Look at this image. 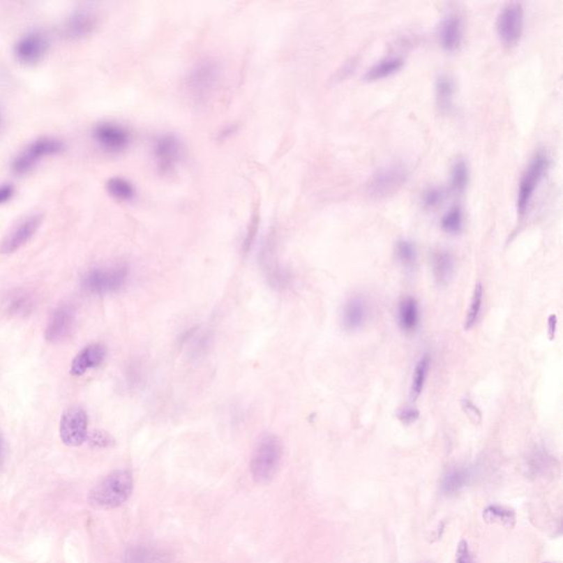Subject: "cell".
<instances>
[{"instance_id": "42", "label": "cell", "mask_w": 563, "mask_h": 563, "mask_svg": "<svg viewBox=\"0 0 563 563\" xmlns=\"http://www.w3.org/2000/svg\"><path fill=\"white\" fill-rule=\"evenodd\" d=\"M6 457H7V446H6L5 437L0 431V470L5 465Z\"/></svg>"}, {"instance_id": "26", "label": "cell", "mask_w": 563, "mask_h": 563, "mask_svg": "<svg viewBox=\"0 0 563 563\" xmlns=\"http://www.w3.org/2000/svg\"><path fill=\"white\" fill-rule=\"evenodd\" d=\"M6 306L9 314L16 317H26L33 309V299L26 292L16 291L8 296Z\"/></svg>"}, {"instance_id": "13", "label": "cell", "mask_w": 563, "mask_h": 563, "mask_svg": "<svg viewBox=\"0 0 563 563\" xmlns=\"http://www.w3.org/2000/svg\"><path fill=\"white\" fill-rule=\"evenodd\" d=\"M49 49L47 36L40 31H30L24 34L13 47L17 60L22 64H34L45 57Z\"/></svg>"}, {"instance_id": "1", "label": "cell", "mask_w": 563, "mask_h": 563, "mask_svg": "<svg viewBox=\"0 0 563 563\" xmlns=\"http://www.w3.org/2000/svg\"><path fill=\"white\" fill-rule=\"evenodd\" d=\"M283 453V444L276 435H265L260 439L250 461L253 480L261 484L270 482L278 472Z\"/></svg>"}, {"instance_id": "29", "label": "cell", "mask_w": 563, "mask_h": 563, "mask_svg": "<svg viewBox=\"0 0 563 563\" xmlns=\"http://www.w3.org/2000/svg\"><path fill=\"white\" fill-rule=\"evenodd\" d=\"M550 456L543 448H536L527 459V467L532 475L543 474L551 467Z\"/></svg>"}, {"instance_id": "16", "label": "cell", "mask_w": 563, "mask_h": 563, "mask_svg": "<svg viewBox=\"0 0 563 563\" xmlns=\"http://www.w3.org/2000/svg\"><path fill=\"white\" fill-rule=\"evenodd\" d=\"M463 20L459 13L446 15L438 28L439 45L446 52H454L459 49L463 40Z\"/></svg>"}, {"instance_id": "23", "label": "cell", "mask_w": 563, "mask_h": 563, "mask_svg": "<svg viewBox=\"0 0 563 563\" xmlns=\"http://www.w3.org/2000/svg\"><path fill=\"white\" fill-rule=\"evenodd\" d=\"M106 190L112 197L119 202H123V203L133 202L137 197V190H135V185L125 177H110L107 181Z\"/></svg>"}, {"instance_id": "40", "label": "cell", "mask_w": 563, "mask_h": 563, "mask_svg": "<svg viewBox=\"0 0 563 563\" xmlns=\"http://www.w3.org/2000/svg\"><path fill=\"white\" fill-rule=\"evenodd\" d=\"M15 195V186L10 183H3L0 185V205L8 203Z\"/></svg>"}, {"instance_id": "5", "label": "cell", "mask_w": 563, "mask_h": 563, "mask_svg": "<svg viewBox=\"0 0 563 563\" xmlns=\"http://www.w3.org/2000/svg\"><path fill=\"white\" fill-rule=\"evenodd\" d=\"M129 268L126 264H114L93 268L82 278V286L87 293L107 295L119 291L127 283Z\"/></svg>"}, {"instance_id": "39", "label": "cell", "mask_w": 563, "mask_h": 563, "mask_svg": "<svg viewBox=\"0 0 563 563\" xmlns=\"http://www.w3.org/2000/svg\"><path fill=\"white\" fill-rule=\"evenodd\" d=\"M462 407H463V410H465L467 417L472 419L474 423L481 421L480 410H478V407H475V405L472 402H470L469 400H463V403H462Z\"/></svg>"}, {"instance_id": "28", "label": "cell", "mask_w": 563, "mask_h": 563, "mask_svg": "<svg viewBox=\"0 0 563 563\" xmlns=\"http://www.w3.org/2000/svg\"><path fill=\"white\" fill-rule=\"evenodd\" d=\"M470 171L467 167V162L463 158H459L452 164L451 172H450V185L451 190L456 193L465 192L469 183Z\"/></svg>"}, {"instance_id": "15", "label": "cell", "mask_w": 563, "mask_h": 563, "mask_svg": "<svg viewBox=\"0 0 563 563\" xmlns=\"http://www.w3.org/2000/svg\"><path fill=\"white\" fill-rule=\"evenodd\" d=\"M98 22L96 11L91 7H80L70 13L65 21L64 32L70 39H82L95 30Z\"/></svg>"}, {"instance_id": "12", "label": "cell", "mask_w": 563, "mask_h": 563, "mask_svg": "<svg viewBox=\"0 0 563 563\" xmlns=\"http://www.w3.org/2000/svg\"><path fill=\"white\" fill-rule=\"evenodd\" d=\"M93 138L103 150L110 153H120L131 142L129 130L117 122L112 121L97 123L93 129Z\"/></svg>"}, {"instance_id": "20", "label": "cell", "mask_w": 563, "mask_h": 563, "mask_svg": "<svg viewBox=\"0 0 563 563\" xmlns=\"http://www.w3.org/2000/svg\"><path fill=\"white\" fill-rule=\"evenodd\" d=\"M403 65H404L403 57H397V55L384 57L374 63L366 70L364 80L368 82H374L389 77L393 74L397 73L403 68Z\"/></svg>"}, {"instance_id": "44", "label": "cell", "mask_w": 563, "mask_h": 563, "mask_svg": "<svg viewBox=\"0 0 563 563\" xmlns=\"http://www.w3.org/2000/svg\"><path fill=\"white\" fill-rule=\"evenodd\" d=\"M543 563H551V562H543Z\"/></svg>"}, {"instance_id": "19", "label": "cell", "mask_w": 563, "mask_h": 563, "mask_svg": "<svg viewBox=\"0 0 563 563\" xmlns=\"http://www.w3.org/2000/svg\"><path fill=\"white\" fill-rule=\"evenodd\" d=\"M471 479L472 472L469 467H451L442 476L440 488L444 495H454L461 492L471 482Z\"/></svg>"}, {"instance_id": "34", "label": "cell", "mask_w": 563, "mask_h": 563, "mask_svg": "<svg viewBox=\"0 0 563 563\" xmlns=\"http://www.w3.org/2000/svg\"><path fill=\"white\" fill-rule=\"evenodd\" d=\"M444 190L442 187H429L423 195V203L426 208H435L444 202Z\"/></svg>"}, {"instance_id": "8", "label": "cell", "mask_w": 563, "mask_h": 563, "mask_svg": "<svg viewBox=\"0 0 563 563\" xmlns=\"http://www.w3.org/2000/svg\"><path fill=\"white\" fill-rule=\"evenodd\" d=\"M524 6L518 1L506 3L496 19V32L502 43L514 47L522 39L524 32Z\"/></svg>"}, {"instance_id": "24", "label": "cell", "mask_w": 563, "mask_h": 563, "mask_svg": "<svg viewBox=\"0 0 563 563\" xmlns=\"http://www.w3.org/2000/svg\"><path fill=\"white\" fill-rule=\"evenodd\" d=\"M454 81L448 74H440L436 80L437 106L442 112H450L453 102Z\"/></svg>"}, {"instance_id": "30", "label": "cell", "mask_w": 563, "mask_h": 563, "mask_svg": "<svg viewBox=\"0 0 563 563\" xmlns=\"http://www.w3.org/2000/svg\"><path fill=\"white\" fill-rule=\"evenodd\" d=\"M442 230L446 234H458L463 228V211L460 206H453L444 213L442 219Z\"/></svg>"}, {"instance_id": "11", "label": "cell", "mask_w": 563, "mask_h": 563, "mask_svg": "<svg viewBox=\"0 0 563 563\" xmlns=\"http://www.w3.org/2000/svg\"><path fill=\"white\" fill-rule=\"evenodd\" d=\"M153 158L162 174H169L177 167L183 156L182 142L177 135L163 133L153 142Z\"/></svg>"}, {"instance_id": "25", "label": "cell", "mask_w": 563, "mask_h": 563, "mask_svg": "<svg viewBox=\"0 0 563 563\" xmlns=\"http://www.w3.org/2000/svg\"><path fill=\"white\" fill-rule=\"evenodd\" d=\"M483 519L488 524H497L513 528L516 524V513L509 507L490 505L483 511Z\"/></svg>"}, {"instance_id": "9", "label": "cell", "mask_w": 563, "mask_h": 563, "mask_svg": "<svg viewBox=\"0 0 563 563\" xmlns=\"http://www.w3.org/2000/svg\"><path fill=\"white\" fill-rule=\"evenodd\" d=\"M42 221L43 215L39 213H30L20 219L0 241V253L11 255L24 247L37 234Z\"/></svg>"}, {"instance_id": "22", "label": "cell", "mask_w": 563, "mask_h": 563, "mask_svg": "<svg viewBox=\"0 0 563 563\" xmlns=\"http://www.w3.org/2000/svg\"><path fill=\"white\" fill-rule=\"evenodd\" d=\"M421 322V309L414 297H405L398 306V324L406 333H413Z\"/></svg>"}, {"instance_id": "4", "label": "cell", "mask_w": 563, "mask_h": 563, "mask_svg": "<svg viewBox=\"0 0 563 563\" xmlns=\"http://www.w3.org/2000/svg\"><path fill=\"white\" fill-rule=\"evenodd\" d=\"M550 165V158L547 152L540 150L530 158V163L523 173L517 190L516 208L519 216H524L535 196L536 190L543 181Z\"/></svg>"}, {"instance_id": "14", "label": "cell", "mask_w": 563, "mask_h": 563, "mask_svg": "<svg viewBox=\"0 0 563 563\" xmlns=\"http://www.w3.org/2000/svg\"><path fill=\"white\" fill-rule=\"evenodd\" d=\"M75 320V308L72 305L63 304L57 307L47 322L45 339L52 343L64 340L72 333Z\"/></svg>"}, {"instance_id": "38", "label": "cell", "mask_w": 563, "mask_h": 563, "mask_svg": "<svg viewBox=\"0 0 563 563\" xmlns=\"http://www.w3.org/2000/svg\"><path fill=\"white\" fill-rule=\"evenodd\" d=\"M419 418V412L416 408H404L398 413V419L405 425H412Z\"/></svg>"}, {"instance_id": "17", "label": "cell", "mask_w": 563, "mask_h": 563, "mask_svg": "<svg viewBox=\"0 0 563 563\" xmlns=\"http://www.w3.org/2000/svg\"><path fill=\"white\" fill-rule=\"evenodd\" d=\"M370 309L368 301L363 296L354 295L343 305L341 313L343 327L348 331H356L363 328L369 320Z\"/></svg>"}, {"instance_id": "31", "label": "cell", "mask_w": 563, "mask_h": 563, "mask_svg": "<svg viewBox=\"0 0 563 563\" xmlns=\"http://www.w3.org/2000/svg\"><path fill=\"white\" fill-rule=\"evenodd\" d=\"M483 304V286L482 284L478 283L475 285L474 291H473L472 299H471L470 308L467 312V317H465V329L469 330L476 324L479 317H480L481 309H482Z\"/></svg>"}, {"instance_id": "7", "label": "cell", "mask_w": 563, "mask_h": 563, "mask_svg": "<svg viewBox=\"0 0 563 563\" xmlns=\"http://www.w3.org/2000/svg\"><path fill=\"white\" fill-rule=\"evenodd\" d=\"M64 149V143L53 137H42L29 143L13 158L11 169L18 175L28 174L29 172L41 161L42 158L60 153Z\"/></svg>"}, {"instance_id": "18", "label": "cell", "mask_w": 563, "mask_h": 563, "mask_svg": "<svg viewBox=\"0 0 563 563\" xmlns=\"http://www.w3.org/2000/svg\"><path fill=\"white\" fill-rule=\"evenodd\" d=\"M107 356V349L100 343H93L82 349L74 358L70 366V374L74 377H82L89 370L98 368L104 362Z\"/></svg>"}, {"instance_id": "43", "label": "cell", "mask_w": 563, "mask_h": 563, "mask_svg": "<svg viewBox=\"0 0 563 563\" xmlns=\"http://www.w3.org/2000/svg\"><path fill=\"white\" fill-rule=\"evenodd\" d=\"M1 125H3V114L0 112V127H1Z\"/></svg>"}, {"instance_id": "3", "label": "cell", "mask_w": 563, "mask_h": 563, "mask_svg": "<svg viewBox=\"0 0 563 563\" xmlns=\"http://www.w3.org/2000/svg\"><path fill=\"white\" fill-rule=\"evenodd\" d=\"M221 65L215 57H206L193 65L185 80V87L195 102L205 103L218 85Z\"/></svg>"}, {"instance_id": "35", "label": "cell", "mask_w": 563, "mask_h": 563, "mask_svg": "<svg viewBox=\"0 0 563 563\" xmlns=\"http://www.w3.org/2000/svg\"><path fill=\"white\" fill-rule=\"evenodd\" d=\"M87 439L91 446H97V448H108L114 444V437L104 430H93L91 435H89Z\"/></svg>"}, {"instance_id": "10", "label": "cell", "mask_w": 563, "mask_h": 563, "mask_svg": "<svg viewBox=\"0 0 563 563\" xmlns=\"http://www.w3.org/2000/svg\"><path fill=\"white\" fill-rule=\"evenodd\" d=\"M60 436L68 446H82L89 437V417L80 406L65 410L61 418Z\"/></svg>"}, {"instance_id": "21", "label": "cell", "mask_w": 563, "mask_h": 563, "mask_svg": "<svg viewBox=\"0 0 563 563\" xmlns=\"http://www.w3.org/2000/svg\"><path fill=\"white\" fill-rule=\"evenodd\" d=\"M431 267L439 285H446L449 283L454 272V259L449 251L438 250L434 252L431 257Z\"/></svg>"}, {"instance_id": "6", "label": "cell", "mask_w": 563, "mask_h": 563, "mask_svg": "<svg viewBox=\"0 0 563 563\" xmlns=\"http://www.w3.org/2000/svg\"><path fill=\"white\" fill-rule=\"evenodd\" d=\"M408 179L405 165L400 163L387 164L380 167L366 183V193L373 200H384L402 188Z\"/></svg>"}, {"instance_id": "32", "label": "cell", "mask_w": 563, "mask_h": 563, "mask_svg": "<svg viewBox=\"0 0 563 563\" xmlns=\"http://www.w3.org/2000/svg\"><path fill=\"white\" fill-rule=\"evenodd\" d=\"M395 252L398 261L406 268H412L415 264L417 260V249L413 241L407 239L398 240Z\"/></svg>"}, {"instance_id": "36", "label": "cell", "mask_w": 563, "mask_h": 563, "mask_svg": "<svg viewBox=\"0 0 563 563\" xmlns=\"http://www.w3.org/2000/svg\"><path fill=\"white\" fill-rule=\"evenodd\" d=\"M456 563H474L467 540H461L458 543L457 551H456Z\"/></svg>"}, {"instance_id": "2", "label": "cell", "mask_w": 563, "mask_h": 563, "mask_svg": "<svg viewBox=\"0 0 563 563\" xmlns=\"http://www.w3.org/2000/svg\"><path fill=\"white\" fill-rule=\"evenodd\" d=\"M133 490V476L128 470H116L105 476L89 494L96 506L114 509L129 500Z\"/></svg>"}, {"instance_id": "41", "label": "cell", "mask_w": 563, "mask_h": 563, "mask_svg": "<svg viewBox=\"0 0 563 563\" xmlns=\"http://www.w3.org/2000/svg\"><path fill=\"white\" fill-rule=\"evenodd\" d=\"M557 327H558V317L555 314H551L548 318V333H549L550 340H553V338H555Z\"/></svg>"}, {"instance_id": "27", "label": "cell", "mask_w": 563, "mask_h": 563, "mask_svg": "<svg viewBox=\"0 0 563 563\" xmlns=\"http://www.w3.org/2000/svg\"><path fill=\"white\" fill-rule=\"evenodd\" d=\"M431 358L429 354H423L421 360L416 364L415 371H414L413 380H412V387H410V396L414 400H417L423 393L426 381L428 377L429 370H430Z\"/></svg>"}, {"instance_id": "33", "label": "cell", "mask_w": 563, "mask_h": 563, "mask_svg": "<svg viewBox=\"0 0 563 563\" xmlns=\"http://www.w3.org/2000/svg\"><path fill=\"white\" fill-rule=\"evenodd\" d=\"M129 563H165V560L160 553L141 548L130 553Z\"/></svg>"}, {"instance_id": "37", "label": "cell", "mask_w": 563, "mask_h": 563, "mask_svg": "<svg viewBox=\"0 0 563 563\" xmlns=\"http://www.w3.org/2000/svg\"><path fill=\"white\" fill-rule=\"evenodd\" d=\"M257 227H259V217H257V215H255V217L252 218L249 229H248L247 231V236H246V239H244L243 252H246V253L249 251L252 243L255 241V236H257Z\"/></svg>"}]
</instances>
